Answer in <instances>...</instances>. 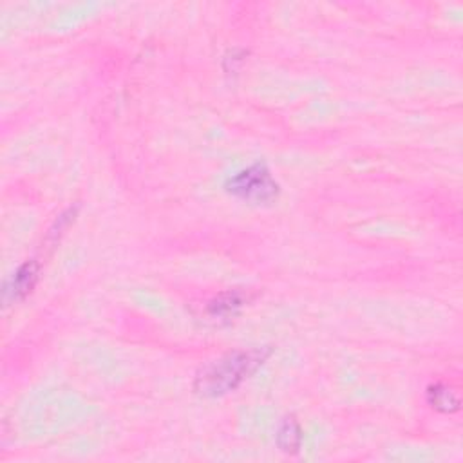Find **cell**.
Here are the masks:
<instances>
[{"instance_id": "obj_1", "label": "cell", "mask_w": 463, "mask_h": 463, "mask_svg": "<svg viewBox=\"0 0 463 463\" xmlns=\"http://www.w3.org/2000/svg\"><path fill=\"white\" fill-rule=\"evenodd\" d=\"M270 348L232 351L206 364L194 380V390L203 399H221L256 375L270 358Z\"/></svg>"}, {"instance_id": "obj_2", "label": "cell", "mask_w": 463, "mask_h": 463, "mask_svg": "<svg viewBox=\"0 0 463 463\" xmlns=\"http://www.w3.org/2000/svg\"><path fill=\"white\" fill-rule=\"evenodd\" d=\"M224 190L240 201L261 206L277 201L281 194V185L274 178L268 165L257 162L238 171L236 174H232L224 181Z\"/></svg>"}, {"instance_id": "obj_3", "label": "cell", "mask_w": 463, "mask_h": 463, "mask_svg": "<svg viewBox=\"0 0 463 463\" xmlns=\"http://www.w3.org/2000/svg\"><path fill=\"white\" fill-rule=\"evenodd\" d=\"M38 277H40V263L37 259H29L24 265H21L19 270L13 274V277L6 282V288H4L6 304L24 300L37 288Z\"/></svg>"}, {"instance_id": "obj_4", "label": "cell", "mask_w": 463, "mask_h": 463, "mask_svg": "<svg viewBox=\"0 0 463 463\" xmlns=\"http://www.w3.org/2000/svg\"><path fill=\"white\" fill-rule=\"evenodd\" d=\"M248 300H250L248 293L240 291V290H230V291L219 293L217 297H214L208 302L206 316L214 321L228 323L232 319H236L243 312V307L247 306Z\"/></svg>"}, {"instance_id": "obj_5", "label": "cell", "mask_w": 463, "mask_h": 463, "mask_svg": "<svg viewBox=\"0 0 463 463\" xmlns=\"http://www.w3.org/2000/svg\"><path fill=\"white\" fill-rule=\"evenodd\" d=\"M425 399H427V404L434 411L443 413V415H452V413L459 411V408H461L459 395L450 388V385L442 383V382L429 385L425 391Z\"/></svg>"}, {"instance_id": "obj_6", "label": "cell", "mask_w": 463, "mask_h": 463, "mask_svg": "<svg viewBox=\"0 0 463 463\" xmlns=\"http://www.w3.org/2000/svg\"><path fill=\"white\" fill-rule=\"evenodd\" d=\"M277 447L286 454H297L302 445V427L293 415H288L281 420L277 434Z\"/></svg>"}]
</instances>
